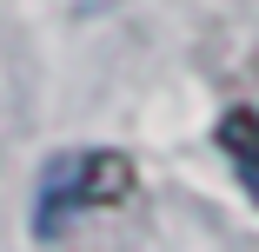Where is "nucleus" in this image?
Segmentation results:
<instances>
[{"instance_id":"f257e3e1","label":"nucleus","mask_w":259,"mask_h":252,"mask_svg":"<svg viewBox=\"0 0 259 252\" xmlns=\"http://www.w3.org/2000/svg\"><path fill=\"white\" fill-rule=\"evenodd\" d=\"M140 186L133 160L113 153V146H80V153H60V160H47L40 173V192H33V232L40 239H54L67 219L80 213H107V206H126Z\"/></svg>"},{"instance_id":"f03ea898","label":"nucleus","mask_w":259,"mask_h":252,"mask_svg":"<svg viewBox=\"0 0 259 252\" xmlns=\"http://www.w3.org/2000/svg\"><path fill=\"white\" fill-rule=\"evenodd\" d=\"M213 139H220V153H226V166L239 173L246 199L259 206V107H233V113H220Z\"/></svg>"}]
</instances>
